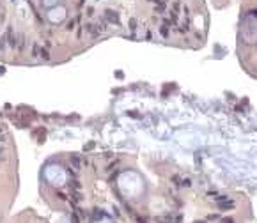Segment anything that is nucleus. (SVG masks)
<instances>
[{
  "instance_id": "2",
  "label": "nucleus",
  "mask_w": 257,
  "mask_h": 223,
  "mask_svg": "<svg viewBox=\"0 0 257 223\" xmlns=\"http://www.w3.org/2000/svg\"><path fill=\"white\" fill-rule=\"evenodd\" d=\"M75 23H76V19H71V21L67 23V30H73V28H75Z\"/></svg>"
},
{
  "instance_id": "1",
  "label": "nucleus",
  "mask_w": 257,
  "mask_h": 223,
  "mask_svg": "<svg viewBox=\"0 0 257 223\" xmlns=\"http://www.w3.org/2000/svg\"><path fill=\"white\" fill-rule=\"evenodd\" d=\"M103 19H107L108 23H115V25H119V16H117L115 11H112V9H107V11H105V14H103Z\"/></svg>"
},
{
  "instance_id": "3",
  "label": "nucleus",
  "mask_w": 257,
  "mask_h": 223,
  "mask_svg": "<svg viewBox=\"0 0 257 223\" xmlns=\"http://www.w3.org/2000/svg\"><path fill=\"white\" fill-rule=\"evenodd\" d=\"M87 16H89V18L94 16V9H92V7H87Z\"/></svg>"
}]
</instances>
